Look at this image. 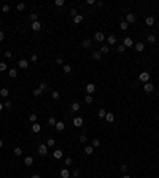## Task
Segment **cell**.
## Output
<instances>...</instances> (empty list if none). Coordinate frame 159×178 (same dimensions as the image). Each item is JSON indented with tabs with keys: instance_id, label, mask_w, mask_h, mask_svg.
Masks as SVG:
<instances>
[{
	"instance_id": "cell-1",
	"label": "cell",
	"mask_w": 159,
	"mask_h": 178,
	"mask_svg": "<svg viewBox=\"0 0 159 178\" xmlns=\"http://www.w3.org/2000/svg\"><path fill=\"white\" fill-rule=\"evenodd\" d=\"M138 80H140V81H143V83H148L150 73H148V72H142V73L138 75Z\"/></svg>"
},
{
	"instance_id": "cell-2",
	"label": "cell",
	"mask_w": 159,
	"mask_h": 178,
	"mask_svg": "<svg viewBox=\"0 0 159 178\" xmlns=\"http://www.w3.org/2000/svg\"><path fill=\"white\" fill-rule=\"evenodd\" d=\"M135 19H137V18H135L134 13H127V14H126V22H127V24H134Z\"/></svg>"
},
{
	"instance_id": "cell-3",
	"label": "cell",
	"mask_w": 159,
	"mask_h": 178,
	"mask_svg": "<svg viewBox=\"0 0 159 178\" xmlns=\"http://www.w3.org/2000/svg\"><path fill=\"white\" fill-rule=\"evenodd\" d=\"M94 40H95V42H99V43H103V40H105V35H103L102 32H95Z\"/></svg>"
},
{
	"instance_id": "cell-4",
	"label": "cell",
	"mask_w": 159,
	"mask_h": 178,
	"mask_svg": "<svg viewBox=\"0 0 159 178\" xmlns=\"http://www.w3.org/2000/svg\"><path fill=\"white\" fill-rule=\"evenodd\" d=\"M38 153H40L42 156H45V154H48V146H46V143H42V145L38 146Z\"/></svg>"
},
{
	"instance_id": "cell-5",
	"label": "cell",
	"mask_w": 159,
	"mask_h": 178,
	"mask_svg": "<svg viewBox=\"0 0 159 178\" xmlns=\"http://www.w3.org/2000/svg\"><path fill=\"white\" fill-rule=\"evenodd\" d=\"M122 45H124V48H126V46H127V48H132V46H134V40H132L131 37H126Z\"/></svg>"
},
{
	"instance_id": "cell-6",
	"label": "cell",
	"mask_w": 159,
	"mask_h": 178,
	"mask_svg": "<svg viewBox=\"0 0 159 178\" xmlns=\"http://www.w3.org/2000/svg\"><path fill=\"white\" fill-rule=\"evenodd\" d=\"M86 92H88V95H91V94H94L95 92V86L92 83H89L88 86H86Z\"/></svg>"
},
{
	"instance_id": "cell-7",
	"label": "cell",
	"mask_w": 159,
	"mask_h": 178,
	"mask_svg": "<svg viewBox=\"0 0 159 178\" xmlns=\"http://www.w3.org/2000/svg\"><path fill=\"white\" fill-rule=\"evenodd\" d=\"M83 122H84V121H83V118H81V116H76V118L73 119V124H75L76 127H81V126H83Z\"/></svg>"
},
{
	"instance_id": "cell-8",
	"label": "cell",
	"mask_w": 159,
	"mask_h": 178,
	"mask_svg": "<svg viewBox=\"0 0 159 178\" xmlns=\"http://www.w3.org/2000/svg\"><path fill=\"white\" fill-rule=\"evenodd\" d=\"M153 89H154V86L151 83H145V86H143V91H145V92H153Z\"/></svg>"
},
{
	"instance_id": "cell-9",
	"label": "cell",
	"mask_w": 159,
	"mask_h": 178,
	"mask_svg": "<svg viewBox=\"0 0 159 178\" xmlns=\"http://www.w3.org/2000/svg\"><path fill=\"white\" fill-rule=\"evenodd\" d=\"M18 65H19V68H27L29 67V61H27V59H21V61L18 62Z\"/></svg>"
},
{
	"instance_id": "cell-10",
	"label": "cell",
	"mask_w": 159,
	"mask_h": 178,
	"mask_svg": "<svg viewBox=\"0 0 159 178\" xmlns=\"http://www.w3.org/2000/svg\"><path fill=\"white\" fill-rule=\"evenodd\" d=\"M32 29H33V30H42V22L40 21H35V22H32Z\"/></svg>"
},
{
	"instance_id": "cell-11",
	"label": "cell",
	"mask_w": 159,
	"mask_h": 178,
	"mask_svg": "<svg viewBox=\"0 0 159 178\" xmlns=\"http://www.w3.org/2000/svg\"><path fill=\"white\" fill-rule=\"evenodd\" d=\"M40 131H42V126H40L38 122H33V126H32V132H33V134H38Z\"/></svg>"
},
{
	"instance_id": "cell-12",
	"label": "cell",
	"mask_w": 159,
	"mask_h": 178,
	"mask_svg": "<svg viewBox=\"0 0 159 178\" xmlns=\"http://www.w3.org/2000/svg\"><path fill=\"white\" fill-rule=\"evenodd\" d=\"M56 129H57L59 132H62L64 129H65V124H64L62 121H57V122H56Z\"/></svg>"
},
{
	"instance_id": "cell-13",
	"label": "cell",
	"mask_w": 159,
	"mask_h": 178,
	"mask_svg": "<svg viewBox=\"0 0 159 178\" xmlns=\"http://www.w3.org/2000/svg\"><path fill=\"white\" fill-rule=\"evenodd\" d=\"M91 43H92V40H91V38H84V40H83V48H84V49H88V48L91 46Z\"/></svg>"
},
{
	"instance_id": "cell-14",
	"label": "cell",
	"mask_w": 159,
	"mask_h": 178,
	"mask_svg": "<svg viewBox=\"0 0 159 178\" xmlns=\"http://www.w3.org/2000/svg\"><path fill=\"white\" fill-rule=\"evenodd\" d=\"M100 57H102V52L100 51H94V52H92V59H94V61H100Z\"/></svg>"
},
{
	"instance_id": "cell-15",
	"label": "cell",
	"mask_w": 159,
	"mask_h": 178,
	"mask_svg": "<svg viewBox=\"0 0 159 178\" xmlns=\"http://www.w3.org/2000/svg\"><path fill=\"white\" fill-rule=\"evenodd\" d=\"M100 52H102V54H108V52H110V46H108V45H102Z\"/></svg>"
},
{
	"instance_id": "cell-16",
	"label": "cell",
	"mask_w": 159,
	"mask_h": 178,
	"mask_svg": "<svg viewBox=\"0 0 159 178\" xmlns=\"http://www.w3.org/2000/svg\"><path fill=\"white\" fill-rule=\"evenodd\" d=\"M24 164H26V165H29V167H30L32 164H33V157H32V156H27L26 159H24Z\"/></svg>"
},
{
	"instance_id": "cell-17",
	"label": "cell",
	"mask_w": 159,
	"mask_h": 178,
	"mask_svg": "<svg viewBox=\"0 0 159 178\" xmlns=\"http://www.w3.org/2000/svg\"><path fill=\"white\" fill-rule=\"evenodd\" d=\"M84 153H86V154H89V156H91V154L94 153V146H92V145H88V146L84 148Z\"/></svg>"
},
{
	"instance_id": "cell-18",
	"label": "cell",
	"mask_w": 159,
	"mask_h": 178,
	"mask_svg": "<svg viewBox=\"0 0 159 178\" xmlns=\"http://www.w3.org/2000/svg\"><path fill=\"white\" fill-rule=\"evenodd\" d=\"M105 119H107V122H113V121H115V115H113V113H107Z\"/></svg>"
},
{
	"instance_id": "cell-19",
	"label": "cell",
	"mask_w": 159,
	"mask_h": 178,
	"mask_svg": "<svg viewBox=\"0 0 159 178\" xmlns=\"http://www.w3.org/2000/svg\"><path fill=\"white\" fill-rule=\"evenodd\" d=\"M61 177H62V178H69L70 177V172L67 170V169H62V170H61Z\"/></svg>"
},
{
	"instance_id": "cell-20",
	"label": "cell",
	"mask_w": 159,
	"mask_h": 178,
	"mask_svg": "<svg viewBox=\"0 0 159 178\" xmlns=\"http://www.w3.org/2000/svg\"><path fill=\"white\" fill-rule=\"evenodd\" d=\"M107 42H108V45H115V43H116V37H115V35H110V37L107 38Z\"/></svg>"
},
{
	"instance_id": "cell-21",
	"label": "cell",
	"mask_w": 159,
	"mask_h": 178,
	"mask_svg": "<svg viewBox=\"0 0 159 178\" xmlns=\"http://www.w3.org/2000/svg\"><path fill=\"white\" fill-rule=\"evenodd\" d=\"M56 122H57V121H56L54 116H49V118H48V124H49V126H56Z\"/></svg>"
},
{
	"instance_id": "cell-22",
	"label": "cell",
	"mask_w": 159,
	"mask_h": 178,
	"mask_svg": "<svg viewBox=\"0 0 159 178\" xmlns=\"http://www.w3.org/2000/svg\"><path fill=\"white\" fill-rule=\"evenodd\" d=\"M73 21H75V24H80V22L83 21V14H76L73 18Z\"/></svg>"
},
{
	"instance_id": "cell-23",
	"label": "cell",
	"mask_w": 159,
	"mask_h": 178,
	"mask_svg": "<svg viewBox=\"0 0 159 178\" xmlns=\"http://www.w3.org/2000/svg\"><path fill=\"white\" fill-rule=\"evenodd\" d=\"M145 22H146V26H153V24H154V18H153V16H148Z\"/></svg>"
},
{
	"instance_id": "cell-24",
	"label": "cell",
	"mask_w": 159,
	"mask_h": 178,
	"mask_svg": "<svg viewBox=\"0 0 159 178\" xmlns=\"http://www.w3.org/2000/svg\"><path fill=\"white\" fill-rule=\"evenodd\" d=\"M97 116H99V118H105V116H107V111L103 110V108H100V110L97 111Z\"/></svg>"
},
{
	"instance_id": "cell-25",
	"label": "cell",
	"mask_w": 159,
	"mask_h": 178,
	"mask_svg": "<svg viewBox=\"0 0 159 178\" xmlns=\"http://www.w3.org/2000/svg\"><path fill=\"white\" fill-rule=\"evenodd\" d=\"M51 97H53L54 100H59V97H61V94H59V91H53V92H51Z\"/></svg>"
},
{
	"instance_id": "cell-26",
	"label": "cell",
	"mask_w": 159,
	"mask_h": 178,
	"mask_svg": "<svg viewBox=\"0 0 159 178\" xmlns=\"http://www.w3.org/2000/svg\"><path fill=\"white\" fill-rule=\"evenodd\" d=\"M29 19H30L32 22H35V21H38V16L35 14V13H30V14H29Z\"/></svg>"
},
{
	"instance_id": "cell-27",
	"label": "cell",
	"mask_w": 159,
	"mask_h": 178,
	"mask_svg": "<svg viewBox=\"0 0 159 178\" xmlns=\"http://www.w3.org/2000/svg\"><path fill=\"white\" fill-rule=\"evenodd\" d=\"M8 73H10L11 78H16V76H18V72H16V68H10V72H8Z\"/></svg>"
},
{
	"instance_id": "cell-28",
	"label": "cell",
	"mask_w": 159,
	"mask_h": 178,
	"mask_svg": "<svg viewBox=\"0 0 159 178\" xmlns=\"http://www.w3.org/2000/svg\"><path fill=\"white\" fill-rule=\"evenodd\" d=\"M61 157H62V151H61V150H56V151H54V159H61Z\"/></svg>"
},
{
	"instance_id": "cell-29",
	"label": "cell",
	"mask_w": 159,
	"mask_h": 178,
	"mask_svg": "<svg viewBox=\"0 0 159 178\" xmlns=\"http://www.w3.org/2000/svg\"><path fill=\"white\" fill-rule=\"evenodd\" d=\"M8 94H10L8 89H0V95H2V97H8Z\"/></svg>"
},
{
	"instance_id": "cell-30",
	"label": "cell",
	"mask_w": 159,
	"mask_h": 178,
	"mask_svg": "<svg viewBox=\"0 0 159 178\" xmlns=\"http://www.w3.org/2000/svg\"><path fill=\"white\" fill-rule=\"evenodd\" d=\"M80 110V103L78 102H73V103H72V111H78Z\"/></svg>"
},
{
	"instance_id": "cell-31",
	"label": "cell",
	"mask_w": 159,
	"mask_h": 178,
	"mask_svg": "<svg viewBox=\"0 0 159 178\" xmlns=\"http://www.w3.org/2000/svg\"><path fill=\"white\" fill-rule=\"evenodd\" d=\"M135 49H137V51H143V49H145V45H143V43H137V45H135Z\"/></svg>"
},
{
	"instance_id": "cell-32",
	"label": "cell",
	"mask_w": 159,
	"mask_h": 178,
	"mask_svg": "<svg viewBox=\"0 0 159 178\" xmlns=\"http://www.w3.org/2000/svg\"><path fill=\"white\" fill-rule=\"evenodd\" d=\"M119 27H121V30H127V27H129V24H127L126 21H122L121 24H119Z\"/></svg>"
},
{
	"instance_id": "cell-33",
	"label": "cell",
	"mask_w": 159,
	"mask_h": 178,
	"mask_svg": "<svg viewBox=\"0 0 159 178\" xmlns=\"http://www.w3.org/2000/svg\"><path fill=\"white\" fill-rule=\"evenodd\" d=\"M62 68H64V72H65V73H70V72H72V67H70L69 64H65Z\"/></svg>"
},
{
	"instance_id": "cell-34",
	"label": "cell",
	"mask_w": 159,
	"mask_h": 178,
	"mask_svg": "<svg viewBox=\"0 0 159 178\" xmlns=\"http://www.w3.org/2000/svg\"><path fill=\"white\" fill-rule=\"evenodd\" d=\"M54 143H56V140H54V138H48L46 146H54Z\"/></svg>"
},
{
	"instance_id": "cell-35",
	"label": "cell",
	"mask_w": 159,
	"mask_h": 178,
	"mask_svg": "<svg viewBox=\"0 0 159 178\" xmlns=\"http://www.w3.org/2000/svg\"><path fill=\"white\" fill-rule=\"evenodd\" d=\"M24 8H26V5H24V3H18V5H16V10H18V11H22Z\"/></svg>"
},
{
	"instance_id": "cell-36",
	"label": "cell",
	"mask_w": 159,
	"mask_h": 178,
	"mask_svg": "<svg viewBox=\"0 0 159 178\" xmlns=\"http://www.w3.org/2000/svg\"><path fill=\"white\" fill-rule=\"evenodd\" d=\"M13 153H14L16 156H21V154H22V150H21L19 146H18V148H14V151H13Z\"/></svg>"
},
{
	"instance_id": "cell-37",
	"label": "cell",
	"mask_w": 159,
	"mask_h": 178,
	"mask_svg": "<svg viewBox=\"0 0 159 178\" xmlns=\"http://www.w3.org/2000/svg\"><path fill=\"white\" fill-rule=\"evenodd\" d=\"M38 88L42 89L43 92H46V89H48V84H46V83H42V84H40V86H38Z\"/></svg>"
},
{
	"instance_id": "cell-38",
	"label": "cell",
	"mask_w": 159,
	"mask_h": 178,
	"mask_svg": "<svg viewBox=\"0 0 159 178\" xmlns=\"http://www.w3.org/2000/svg\"><path fill=\"white\" fill-rule=\"evenodd\" d=\"M6 68H8V65H6L5 62H2V64H0V72H5Z\"/></svg>"
},
{
	"instance_id": "cell-39",
	"label": "cell",
	"mask_w": 159,
	"mask_h": 178,
	"mask_svg": "<svg viewBox=\"0 0 159 178\" xmlns=\"http://www.w3.org/2000/svg\"><path fill=\"white\" fill-rule=\"evenodd\" d=\"M92 146H94V148H97V146H100V141L97 140V138H94V140H92Z\"/></svg>"
},
{
	"instance_id": "cell-40",
	"label": "cell",
	"mask_w": 159,
	"mask_h": 178,
	"mask_svg": "<svg viewBox=\"0 0 159 178\" xmlns=\"http://www.w3.org/2000/svg\"><path fill=\"white\" fill-rule=\"evenodd\" d=\"M40 94H43V91H42V89H40V88H37V89H35V91H33V95H37V97H38V95H40Z\"/></svg>"
},
{
	"instance_id": "cell-41",
	"label": "cell",
	"mask_w": 159,
	"mask_h": 178,
	"mask_svg": "<svg viewBox=\"0 0 159 178\" xmlns=\"http://www.w3.org/2000/svg\"><path fill=\"white\" fill-rule=\"evenodd\" d=\"M29 121L30 122H37V115H30L29 116Z\"/></svg>"
},
{
	"instance_id": "cell-42",
	"label": "cell",
	"mask_w": 159,
	"mask_h": 178,
	"mask_svg": "<svg viewBox=\"0 0 159 178\" xmlns=\"http://www.w3.org/2000/svg\"><path fill=\"white\" fill-rule=\"evenodd\" d=\"M148 42L150 43H154V42H156V35H148Z\"/></svg>"
},
{
	"instance_id": "cell-43",
	"label": "cell",
	"mask_w": 159,
	"mask_h": 178,
	"mask_svg": "<svg viewBox=\"0 0 159 178\" xmlns=\"http://www.w3.org/2000/svg\"><path fill=\"white\" fill-rule=\"evenodd\" d=\"M2 11H3V13H8V11H10V5H3L2 6Z\"/></svg>"
},
{
	"instance_id": "cell-44",
	"label": "cell",
	"mask_w": 159,
	"mask_h": 178,
	"mask_svg": "<svg viewBox=\"0 0 159 178\" xmlns=\"http://www.w3.org/2000/svg\"><path fill=\"white\" fill-rule=\"evenodd\" d=\"M5 57L6 59H11V57H13V52H11V51H5Z\"/></svg>"
},
{
	"instance_id": "cell-45",
	"label": "cell",
	"mask_w": 159,
	"mask_h": 178,
	"mask_svg": "<svg viewBox=\"0 0 159 178\" xmlns=\"http://www.w3.org/2000/svg\"><path fill=\"white\" fill-rule=\"evenodd\" d=\"M72 162H73L72 157H67V159H65V165H72Z\"/></svg>"
},
{
	"instance_id": "cell-46",
	"label": "cell",
	"mask_w": 159,
	"mask_h": 178,
	"mask_svg": "<svg viewBox=\"0 0 159 178\" xmlns=\"http://www.w3.org/2000/svg\"><path fill=\"white\" fill-rule=\"evenodd\" d=\"M84 102H86V103H92V97H91V95H86Z\"/></svg>"
},
{
	"instance_id": "cell-47",
	"label": "cell",
	"mask_w": 159,
	"mask_h": 178,
	"mask_svg": "<svg viewBox=\"0 0 159 178\" xmlns=\"http://www.w3.org/2000/svg\"><path fill=\"white\" fill-rule=\"evenodd\" d=\"M72 177H75V178H76V177H80V170H78V169H76V170H73V172H72Z\"/></svg>"
},
{
	"instance_id": "cell-48",
	"label": "cell",
	"mask_w": 159,
	"mask_h": 178,
	"mask_svg": "<svg viewBox=\"0 0 159 178\" xmlns=\"http://www.w3.org/2000/svg\"><path fill=\"white\" fill-rule=\"evenodd\" d=\"M30 61H32V62H37V61H38V56H37V54H32Z\"/></svg>"
},
{
	"instance_id": "cell-49",
	"label": "cell",
	"mask_w": 159,
	"mask_h": 178,
	"mask_svg": "<svg viewBox=\"0 0 159 178\" xmlns=\"http://www.w3.org/2000/svg\"><path fill=\"white\" fill-rule=\"evenodd\" d=\"M54 3H56V6H62L64 5V0H56Z\"/></svg>"
},
{
	"instance_id": "cell-50",
	"label": "cell",
	"mask_w": 159,
	"mask_h": 178,
	"mask_svg": "<svg viewBox=\"0 0 159 178\" xmlns=\"http://www.w3.org/2000/svg\"><path fill=\"white\" fill-rule=\"evenodd\" d=\"M3 40H5V32L0 30V42H3Z\"/></svg>"
},
{
	"instance_id": "cell-51",
	"label": "cell",
	"mask_w": 159,
	"mask_h": 178,
	"mask_svg": "<svg viewBox=\"0 0 159 178\" xmlns=\"http://www.w3.org/2000/svg\"><path fill=\"white\" fill-rule=\"evenodd\" d=\"M124 49H126L124 45H119V46H118V52H124Z\"/></svg>"
},
{
	"instance_id": "cell-52",
	"label": "cell",
	"mask_w": 159,
	"mask_h": 178,
	"mask_svg": "<svg viewBox=\"0 0 159 178\" xmlns=\"http://www.w3.org/2000/svg\"><path fill=\"white\" fill-rule=\"evenodd\" d=\"M80 143H86V135H80Z\"/></svg>"
},
{
	"instance_id": "cell-53",
	"label": "cell",
	"mask_w": 159,
	"mask_h": 178,
	"mask_svg": "<svg viewBox=\"0 0 159 178\" xmlns=\"http://www.w3.org/2000/svg\"><path fill=\"white\" fill-rule=\"evenodd\" d=\"M3 107H6V108H10V107H11V102H10V100H6V102H3Z\"/></svg>"
},
{
	"instance_id": "cell-54",
	"label": "cell",
	"mask_w": 159,
	"mask_h": 178,
	"mask_svg": "<svg viewBox=\"0 0 159 178\" xmlns=\"http://www.w3.org/2000/svg\"><path fill=\"white\" fill-rule=\"evenodd\" d=\"M54 62L57 64V65H62V57H57L56 61H54Z\"/></svg>"
},
{
	"instance_id": "cell-55",
	"label": "cell",
	"mask_w": 159,
	"mask_h": 178,
	"mask_svg": "<svg viewBox=\"0 0 159 178\" xmlns=\"http://www.w3.org/2000/svg\"><path fill=\"white\" fill-rule=\"evenodd\" d=\"M70 14H72V16L75 18V16L78 14V13H76V10H75V8H72V10H70Z\"/></svg>"
},
{
	"instance_id": "cell-56",
	"label": "cell",
	"mask_w": 159,
	"mask_h": 178,
	"mask_svg": "<svg viewBox=\"0 0 159 178\" xmlns=\"http://www.w3.org/2000/svg\"><path fill=\"white\" fill-rule=\"evenodd\" d=\"M86 3H88V5H94V3H95V0H88Z\"/></svg>"
},
{
	"instance_id": "cell-57",
	"label": "cell",
	"mask_w": 159,
	"mask_h": 178,
	"mask_svg": "<svg viewBox=\"0 0 159 178\" xmlns=\"http://www.w3.org/2000/svg\"><path fill=\"white\" fill-rule=\"evenodd\" d=\"M30 178H42V177H40V175H38V173H35V175H32Z\"/></svg>"
},
{
	"instance_id": "cell-58",
	"label": "cell",
	"mask_w": 159,
	"mask_h": 178,
	"mask_svg": "<svg viewBox=\"0 0 159 178\" xmlns=\"http://www.w3.org/2000/svg\"><path fill=\"white\" fill-rule=\"evenodd\" d=\"M3 110V103H2V102H0V111Z\"/></svg>"
},
{
	"instance_id": "cell-59",
	"label": "cell",
	"mask_w": 159,
	"mask_h": 178,
	"mask_svg": "<svg viewBox=\"0 0 159 178\" xmlns=\"http://www.w3.org/2000/svg\"><path fill=\"white\" fill-rule=\"evenodd\" d=\"M3 146V140H0V148Z\"/></svg>"
},
{
	"instance_id": "cell-60",
	"label": "cell",
	"mask_w": 159,
	"mask_h": 178,
	"mask_svg": "<svg viewBox=\"0 0 159 178\" xmlns=\"http://www.w3.org/2000/svg\"><path fill=\"white\" fill-rule=\"evenodd\" d=\"M122 178H131V177H129V175H124V177H122Z\"/></svg>"
}]
</instances>
